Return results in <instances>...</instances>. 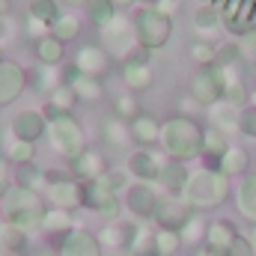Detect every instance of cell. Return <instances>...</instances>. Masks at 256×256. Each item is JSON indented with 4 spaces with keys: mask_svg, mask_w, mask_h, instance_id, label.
<instances>
[{
    "mask_svg": "<svg viewBox=\"0 0 256 256\" xmlns=\"http://www.w3.org/2000/svg\"><path fill=\"white\" fill-rule=\"evenodd\" d=\"M33 57L39 66H63L66 63V42L57 39L54 33L42 36L33 42Z\"/></svg>",
    "mask_w": 256,
    "mask_h": 256,
    "instance_id": "cell-22",
    "label": "cell"
},
{
    "mask_svg": "<svg viewBox=\"0 0 256 256\" xmlns=\"http://www.w3.org/2000/svg\"><path fill=\"white\" fill-rule=\"evenodd\" d=\"M66 80L72 84V90H74L78 102H84V104H96V102H102V98H104V80L90 78V74H80L72 63L66 66Z\"/></svg>",
    "mask_w": 256,
    "mask_h": 256,
    "instance_id": "cell-17",
    "label": "cell"
},
{
    "mask_svg": "<svg viewBox=\"0 0 256 256\" xmlns=\"http://www.w3.org/2000/svg\"><path fill=\"white\" fill-rule=\"evenodd\" d=\"M12 185H15V170H12L9 158H6V155H0V200L12 191Z\"/></svg>",
    "mask_w": 256,
    "mask_h": 256,
    "instance_id": "cell-45",
    "label": "cell"
},
{
    "mask_svg": "<svg viewBox=\"0 0 256 256\" xmlns=\"http://www.w3.org/2000/svg\"><path fill=\"white\" fill-rule=\"evenodd\" d=\"M236 226L230 224V220H212L208 226H206V248L208 250H214V254H224L230 250V244L236 242Z\"/></svg>",
    "mask_w": 256,
    "mask_h": 256,
    "instance_id": "cell-24",
    "label": "cell"
},
{
    "mask_svg": "<svg viewBox=\"0 0 256 256\" xmlns=\"http://www.w3.org/2000/svg\"><path fill=\"white\" fill-rule=\"evenodd\" d=\"M179 236H182V244H185V242H188V244H196V242H200V236H206V226H202V220L191 218V224H188Z\"/></svg>",
    "mask_w": 256,
    "mask_h": 256,
    "instance_id": "cell-48",
    "label": "cell"
},
{
    "mask_svg": "<svg viewBox=\"0 0 256 256\" xmlns=\"http://www.w3.org/2000/svg\"><path fill=\"white\" fill-rule=\"evenodd\" d=\"M30 84H33L36 92L51 96L60 84H68L66 80V63L63 66H36V72H30Z\"/></svg>",
    "mask_w": 256,
    "mask_h": 256,
    "instance_id": "cell-25",
    "label": "cell"
},
{
    "mask_svg": "<svg viewBox=\"0 0 256 256\" xmlns=\"http://www.w3.org/2000/svg\"><path fill=\"white\" fill-rule=\"evenodd\" d=\"M78 104V96L72 90V84H60L51 96H48V104H45V120H54V116H63V114H72Z\"/></svg>",
    "mask_w": 256,
    "mask_h": 256,
    "instance_id": "cell-27",
    "label": "cell"
},
{
    "mask_svg": "<svg viewBox=\"0 0 256 256\" xmlns=\"http://www.w3.org/2000/svg\"><path fill=\"white\" fill-rule=\"evenodd\" d=\"M161 146L170 158L188 164L202 155V128L196 126V120L176 114V116L161 122Z\"/></svg>",
    "mask_w": 256,
    "mask_h": 256,
    "instance_id": "cell-1",
    "label": "cell"
},
{
    "mask_svg": "<svg viewBox=\"0 0 256 256\" xmlns=\"http://www.w3.org/2000/svg\"><path fill=\"white\" fill-rule=\"evenodd\" d=\"M60 0H27V15H33V18H39V21H45L48 27L60 18Z\"/></svg>",
    "mask_w": 256,
    "mask_h": 256,
    "instance_id": "cell-39",
    "label": "cell"
},
{
    "mask_svg": "<svg viewBox=\"0 0 256 256\" xmlns=\"http://www.w3.org/2000/svg\"><path fill=\"white\" fill-rule=\"evenodd\" d=\"M230 194V176H224L220 170H196L188 176L185 188H182V200L194 206V208H214L226 200Z\"/></svg>",
    "mask_w": 256,
    "mask_h": 256,
    "instance_id": "cell-3",
    "label": "cell"
},
{
    "mask_svg": "<svg viewBox=\"0 0 256 256\" xmlns=\"http://www.w3.org/2000/svg\"><path fill=\"white\" fill-rule=\"evenodd\" d=\"M12 12V3L9 0H0V15H9Z\"/></svg>",
    "mask_w": 256,
    "mask_h": 256,
    "instance_id": "cell-53",
    "label": "cell"
},
{
    "mask_svg": "<svg viewBox=\"0 0 256 256\" xmlns=\"http://www.w3.org/2000/svg\"><path fill=\"white\" fill-rule=\"evenodd\" d=\"M224 102H230V104H236V108H242V104L248 102V92H244V84H242V80H230V84L224 86Z\"/></svg>",
    "mask_w": 256,
    "mask_h": 256,
    "instance_id": "cell-43",
    "label": "cell"
},
{
    "mask_svg": "<svg viewBox=\"0 0 256 256\" xmlns=\"http://www.w3.org/2000/svg\"><path fill=\"white\" fill-rule=\"evenodd\" d=\"M224 86H226V74L224 68L214 63V66H206L194 74L191 80V98L202 108H212L224 98Z\"/></svg>",
    "mask_w": 256,
    "mask_h": 256,
    "instance_id": "cell-9",
    "label": "cell"
},
{
    "mask_svg": "<svg viewBox=\"0 0 256 256\" xmlns=\"http://www.w3.org/2000/svg\"><path fill=\"white\" fill-rule=\"evenodd\" d=\"M143 110H140V98H137V92H120L116 98H114V116L116 120H122V122H131L134 116H140Z\"/></svg>",
    "mask_w": 256,
    "mask_h": 256,
    "instance_id": "cell-35",
    "label": "cell"
},
{
    "mask_svg": "<svg viewBox=\"0 0 256 256\" xmlns=\"http://www.w3.org/2000/svg\"><path fill=\"white\" fill-rule=\"evenodd\" d=\"M212 126L220 128V131H230V128H238V108L230 104V102H218L212 104Z\"/></svg>",
    "mask_w": 256,
    "mask_h": 256,
    "instance_id": "cell-36",
    "label": "cell"
},
{
    "mask_svg": "<svg viewBox=\"0 0 256 256\" xmlns=\"http://www.w3.org/2000/svg\"><path fill=\"white\" fill-rule=\"evenodd\" d=\"M80 185H84V202H80V208L98 214L104 206H110L114 200H120V191L128 188V173L120 170V167H110L104 176L86 179V182H80Z\"/></svg>",
    "mask_w": 256,
    "mask_h": 256,
    "instance_id": "cell-8",
    "label": "cell"
},
{
    "mask_svg": "<svg viewBox=\"0 0 256 256\" xmlns=\"http://www.w3.org/2000/svg\"><path fill=\"white\" fill-rule=\"evenodd\" d=\"M188 164L185 161H176V158H170V161H164L161 164V173H158V182L167 188L170 194H182L185 188V182H188Z\"/></svg>",
    "mask_w": 256,
    "mask_h": 256,
    "instance_id": "cell-28",
    "label": "cell"
},
{
    "mask_svg": "<svg viewBox=\"0 0 256 256\" xmlns=\"http://www.w3.org/2000/svg\"><path fill=\"white\" fill-rule=\"evenodd\" d=\"M238 131L248 134V137H256V108H242L238 110Z\"/></svg>",
    "mask_w": 256,
    "mask_h": 256,
    "instance_id": "cell-46",
    "label": "cell"
},
{
    "mask_svg": "<svg viewBox=\"0 0 256 256\" xmlns=\"http://www.w3.org/2000/svg\"><path fill=\"white\" fill-rule=\"evenodd\" d=\"M155 242H158V254L161 256H176L182 248V236L173 230H155Z\"/></svg>",
    "mask_w": 256,
    "mask_h": 256,
    "instance_id": "cell-42",
    "label": "cell"
},
{
    "mask_svg": "<svg viewBox=\"0 0 256 256\" xmlns=\"http://www.w3.org/2000/svg\"><path fill=\"white\" fill-rule=\"evenodd\" d=\"M188 54H191V60L196 66H214V60H218V48L212 45V42H206V39H196V42H191V48H188Z\"/></svg>",
    "mask_w": 256,
    "mask_h": 256,
    "instance_id": "cell-41",
    "label": "cell"
},
{
    "mask_svg": "<svg viewBox=\"0 0 256 256\" xmlns=\"http://www.w3.org/2000/svg\"><path fill=\"white\" fill-rule=\"evenodd\" d=\"M80 27H84V24H80V18H78L74 12H60V18L51 24V33L68 45V42H74V39L80 36Z\"/></svg>",
    "mask_w": 256,
    "mask_h": 256,
    "instance_id": "cell-34",
    "label": "cell"
},
{
    "mask_svg": "<svg viewBox=\"0 0 256 256\" xmlns=\"http://www.w3.org/2000/svg\"><path fill=\"white\" fill-rule=\"evenodd\" d=\"M128 254L131 256H161L158 254V242H155V230H149L143 224H134V236H131Z\"/></svg>",
    "mask_w": 256,
    "mask_h": 256,
    "instance_id": "cell-29",
    "label": "cell"
},
{
    "mask_svg": "<svg viewBox=\"0 0 256 256\" xmlns=\"http://www.w3.org/2000/svg\"><path fill=\"white\" fill-rule=\"evenodd\" d=\"M102 242L96 232L84 230V226H74L72 232H66L63 244L57 248V256H102Z\"/></svg>",
    "mask_w": 256,
    "mask_h": 256,
    "instance_id": "cell-16",
    "label": "cell"
},
{
    "mask_svg": "<svg viewBox=\"0 0 256 256\" xmlns=\"http://www.w3.org/2000/svg\"><path fill=\"white\" fill-rule=\"evenodd\" d=\"M248 164H250L248 152H244V149H238V146H230V149L220 155L218 170H220L224 176H242V173L248 170Z\"/></svg>",
    "mask_w": 256,
    "mask_h": 256,
    "instance_id": "cell-32",
    "label": "cell"
},
{
    "mask_svg": "<svg viewBox=\"0 0 256 256\" xmlns=\"http://www.w3.org/2000/svg\"><path fill=\"white\" fill-rule=\"evenodd\" d=\"M200 256H224V254H214V250H208V248H202V250H200Z\"/></svg>",
    "mask_w": 256,
    "mask_h": 256,
    "instance_id": "cell-55",
    "label": "cell"
},
{
    "mask_svg": "<svg viewBox=\"0 0 256 256\" xmlns=\"http://www.w3.org/2000/svg\"><path fill=\"white\" fill-rule=\"evenodd\" d=\"M220 24H224V15L218 12V6H202V9L194 12V27H196V33H202V36L214 33Z\"/></svg>",
    "mask_w": 256,
    "mask_h": 256,
    "instance_id": "cell-38",
    "label": "cell"
},
{
    "mask_svg": "<svg viewBox=\"0 0 256 256\" xmlns=\"http://www.w3.org/2000/svg\"><path fill=\"white\" fill-rule=\"evenodd\" d=\"M120 74H122V84L131 92H146L152 84H155V72L149 60H128L120 66Z\"/></svg>",
    "mask_w": 256,
    "mask_h": 256,
    "instance_id": "cell-19",
    "label": "cell"
},
{
    "mask_svg": "<svg viewBox=\"0 0 256 256\" xmlns=\"http://www.w3.org/2000/svg\"><path fill=\"white\" fill-rule=\"evenodd\" d=\"M86 18H90V24L92 27H108L116 15H120V9H116V3L114 0H86Z\"/></svg>",
    "mask_w": 256,
    "mask_h": 256,
    "instance_id": "cell-31",
    "label": "cell"
},
{
    "mask_svg": "<svg viewBox=\"0 0 256 256\" xmlns=\"http://www.w3.org/2000/svg\"><path fill=\"white\" fill-rule=\"evenodd\" d=\"M242 60V48H238V42H230V45H224V48H218V60L214 63L224 66V68H230V66H236Z\"/></svg>",
    "mask_w": 256,
    "mask_h": 256,
    "instance_id": "cell-44",
    "label": "cell"
},
{
    "mask_svg": "<svg viewBox=\"0 0 256 256\" xmlns=\"http://www.w3.org/2000/svg\"><path fill=\"white\" fill-rule=\"evenodd\" d=\"M126 208L137 220H152L161 202V194L155 191V182H134L126 188Z\"/></svg>",
    "mask_w": 256,
    "mask_h": 256,
    "instance_id": "cell-11",
    "label": "cell"
},
{
    "mask_svg": "<svg viewBox=\"0 0 256 256\" xmlns=\"http://www.w3.org/2000/svg\"><path fill=\"white\" fill-rule=\"evenodd\" d=\"M102 248H114V250H128L131 236H134V224H122V220H108L98 232Z\"/></svg>",
    "mask_w": 256,
    "mask_h": 256,
    "instance_id": "cell-23",
    "label": "cell"
},
{
    "mask_svg": "<svg viewBox=\"0 0 256 256\" xmlns=\"http://www.w3.org/2000/svg\"><path fill=\"white\" fill-rule=\"evenodd\" d=\"M48 206H45V196L39 191H30V188H18L12 185V191L0 200V214L6 224L24 230V232H36L42 230V218H45Z\"/></svg>",
    "mask_w": 256,
    "mask_h": 256,
    "instance_id": "cell-2",
    "label": "cell"
},
{
    "mask_svg": "<svg viewBox=\"0 0 256 256\" xmlns=\"http://www.w3.org/2000/svg\"><path fill=\"white\" fill-rule=\"evenodd\" d=\"M131 21H134L137 45L146 48L149 54L152 51H161L170 42V36H173V18L161 6H140Z\"/></svg>",
    "mask_w": 256,
    "mask_h": 256,
    "instance_id": "cell-4",
    "label": "cell"
},
{
    "mask_svg": "<svg viewBox=\"0 0 256 256\" xmlns=\"http://www.w3.org/2000/svg\"><path fill=\"white\" fill-rule=\"evenodd\" d=\"M250 102H254V108H256V92H254V96H250Z\"/></svg>",
    "mask_w": 256,
    "mask_h": 256,
    "instance_id": "cell-56",
    "label": "cell"
},
{
    "mask_svg": "<svg viewBox=\"0 0 256 256\" xmlns=\"http://www.w3.org/2000/svg\"><path fill=\"white\" fill-rule=\"evenodd\" d=\"M66 6H68V9H74V6H86V0H63Z\"/></svg>",
    "mask_w": 256,
    "mask_h": 256,
    "instance_id": "cell-54",
    "label": "cell"
},
{
    "mask_svg": "<svg viewBox=\"0 0 256 256\" xmlns=\"http://www.w3.org/2000/svg\"><path fill=\"white\" fill-rule=\"evenodd\" d=\"M15 185L18 188H30V191H45V167H39L36 161L30 164H18L15 167Z\"/></svg>",
    "mask_w": 256,
    "mask_h": 256,
    "instance_id": "cell-30",
    "label": "cell"
},
{
    "mask_svg": "<svg viewBox=\"0 0 256 256\" xmlns=\"http://www.w3.org/2000/svg\"><path fill=\"white\" fill-rule=\"evenodd\" d=\"M30 86V72L15 60H0V108L15 104Z\"/></svg>",
    "mask_w": 256,
    "mask_h": 256,
    "instance_id": "cell-12",
    "label": "cell"
},
{
    "mask_svg": "<svg viewBox=\"0 0 256 256\" xmlns=\"http://www.w3.org/2000/svg\"><path fill=\"white\" fill-rule=\"evenodd\" d=\"M3 155L9 158V164H12V167H18V164H30V161H36V143H27V140L12 137Z\"/></svg>",
    "mask_w": 256,
    "mask_h": 256,
    "instance_id": "cell-37",
    "label": "cell"
},
{
    "mask_svg": "<svg viewBox=\"0 0 256 256\" xmlns=\"http://www.w3.org/2000/svg\"><path fill=\"white\" fill-rule=\"evenodd\" d=\"M98 45L116 60V63L122 66L128 63V60H134L137 57V51H140V45H137V36H134V21L131 18H126L122 12L108 24V27H102L98 30Z\"/></svg>",
    "mask_w": 256,
    "mask_h": 256,
    "instance_id": "cell-7",
    "label": "cell"
},
{
    "mask_svg": "<svg viewBox=\"0 0 256 256\" xmlns=\"http://www.w3.org/2000/svg\"><path fill=\"white\" fill-rule=\"evenodd\" d=\"M72 230H74L72 212L51 208V206H48V212H45V218H42V232H45V236H51V250H54V254H57V248L63 244L66 232H72Z\"/></svg>",
    "mask_w": 256,
    "mask_h": 256,
    "instance_id": "cell-20",
    "label": "cell"
},
{
    "mask_svg": "<svg viewBox=\"0 0 256 256\" xmlns=\"http://www.w3.org/2000/svg\"><path fill=\"white\" fill-rule=\"evenodd\" d=\"M102 134L110 146H120V149H128L134 140H131V131H128V122L116 120V116H108L104 126H102Z\"/></svg>",
    "mask_w": 256,
    "mask_h": 256,
    "instance_id": "cell-33",
    "label": "cell"
},
{
    "mask_svg": "<svg viewBox=\"0 0 256 256\" xmlns=\"http://www.w3.org/2000/svg\"><path fill=\"white\" fill-rule=\"evenodd\" d=\"M24 33H27V39H42V36H48L51 33V27L45 24V21H39V18H33V15H27L24 18Z\"/></svg>",
    "mask_w": 256,
    "mask_h": 256,
    "instance_id": "cell-47",
    "label": "cell"
},
{
    "mask_svg": "<svg viewBox=\"0 0 256 256\" xmlns=\"http://www.w3.org/2000/svg\"><path fill=\"white\" fill-rule=\"evenodd\" d=\"M68 170H72V176L80 179V182H86V179H98V176H104V173L110 170V158H108V152L86 146L74 161H68Z\"/></svg>",
    "mask_w": 256,
    "mask_h": 256,
    "instance_id": "cell-14",
    "label": "cell"
},
{
    "mask_svg": "<svg viewBox=\"0 0 256 256\" xmlns=\"http://www.w3.org/2000/svg\"><path fill=\"white\" fill-rule=\"evenodd\" d=\"M194 206H188L179 194L176 196H161V202H158V212H155V224H158V230H173V232H182L188 224H191L194 218Z\"/></svg>",
    "mask_w": 256,
    "mask_h": 256,
    "instance_id": "cell-13",
    "label": "cell"
},
{
    "mask_svg": "<svg viewBox=\"0 0 256 256\" xmlns=\"http://www.w3.org/2000/svg\"><path fill=\"white\" fill-rule=\"evenodd\" d=\"M0 256H15V254H0Z\"/></svg>",
    "mask_w": 256,
    "mask_h": 256,
    "instance_id": "cell-58",
    "label": "cell"
},
{
    "mask_svg": "<svg viewBox=\"0 0 256 256\" xmlns=\"http://www.w3.org/2000/svg\"><path fill=\"white\" fill-rule=\"evenodd\" d=\"M9 131H12V137H18V140L39 143V140L48 134V120H45L42 110H30V108H27V110H21V114L12 116Z\"/></svg>",
    "mask_w": 256,
    "mask_h": 256,
    "instance_id": "cell-15",
    "label": "cell"
},
{
    "mask_svg": "<svg viewBox=\"0 0 256 256\" xmlns=\"http://www.w3.org/2000/svg\"><path fill=\"white\" fill-rule=\"evenodd\" d=\"M250 242H254V248H256V230H254V238H250Z\"/></svg>",
    "mask_w": 256,
    "mask_h": 256,
    "instance_id": "cell-57",
    "label": "cell"
},
{
    "mask_svg": "<svg viewBox=\"0 0 256 256\" xmlns=\"http://www.w3.org/2000/svg\"><path fill=\"white\" fill-rule=\"evenodd\" d=\"M238 212L244 218L256 220V176H248L238 185Z\"/></svg>",
    "mask_w": 256,
    "mask_h": 256,
    "instance_id": "cell-40",
    "label": "cell"
},
{
    "mask_svg": "<svg viewBox=\"0 0 256 256\" xmlns=\"http://www.w3.org/2000/svg\"><path fill=\"white\" fill-rule=\"evenodd\" d=\"M45 202L51 206V208H63V212H74V208H80V202H84V185H80V179H74L72 176V170L66 167V170H51V167H45Z\"/></svg>",
    "mask_w": 256,
    "mask_h": 256,
    "instance_id": "cell-6",
    "label": "cell"
},
{
    "mask_svg": "<svg viewBox=\"0 0 256 256\" xmlns=\"http://www.w3.org/2000/svg\"><path fill=\"white\" fill-rule=\"evenodd\" d=\"M226 256H256V248H254V242H248V238L236 236V242L230 244Z\"/></svg>",
    "mask_w": 256,
    "mask_h": 256,
    "instance_id": "cell-50",
    "label": "cell"
},
{
    "mask_svg": "<svg viewBox=\"0 0 256 256\" xmlns=\"http://www.w3.org/2000/svg\"><path fill=\"white\" fill-rule=\"evenodd\" d=\"M126 173H128V176H134L137 182H158L161 164H158V158H155L152 152H146V149H140V146H137L134 152H128Z\"/></svg>",
    "mask_w": 256,
    "mask_h": 256,
    "instance_id": "cell-18",
    "label": "cell"
},
{
    "mask_svg": "<svg viewBox=\"0 0 256 256\" xmlns=\"http://www.w3.org/2000/svg\"><path fill=\"white\" fill-rule=\"evenodd\" d=\"M238 48H242V57H244V60H256V30H248V33L242 36Z\"/></svg>",
    "mask_w": 256,
    "mask_h": 256,
    "instance_id": "cell-51",
    "label": "cell"
},
{
    "mask_svg": "<svg viewBox=\"0 0 256 256\" xmlns=\"http://www.w3.org/2000/svg\"><path fill=\"white\" fill-rule=\"evenodd\" d=\"M18 30H21V24L15 21V15H12V12H9V15H0V42L12 39Z\"/></svg>",
    "mask_w": 256,
    "mask_h": 256,
    "instance_id": "cell-49",
    "label": "cell"
},
{
    "mask_svg": "<svg viewBox=\"0 0 256 256\" xmlns=\"http://www.w3.org/2000/svg\"><path fill=\"white\" fill-rule=\"evenodd\" d=\"M30 250V232L0 220V254H15V256H24Z\"/></svg>",
    "mask_w": 256,
    "mask_h": 256,
    "instance_id": "cell-26",
    "label": "cell"
},
{
    "mask_svg": "<svg viewBox=\"0 0 256 256\" xmlns=\"http://www.w3.org/2000/svg\"><path fill=\"white\" fill-rule=\"evenodd\" d=\"M114 3H116L120 12H122V9H137V6H140V0H114Z\"/></svg>",
    "mask_w": 256,
    "mask_h": 256,
    "instance_id": "cell-52",
    "label": "cell"
},
{
    "mask_svg": "<svg viewBox=\"0 0 256 256\" xmlns=\"http://www.w3.org/2000/svg\"><path fill=\"white\" fill-rule=\"evenodd\" d=\"M72 66L80 72V74H90V78H98V80H104V78H110V72L116 68V60L102 48V45H80L78 51H74V57H72Z\"/></svg>",
    "mask_w": 256,
    "mask_h": 256,
    "instance_id": "cell-10",
    "label": "cell"
},
{
    "mask_svg": "<svg viewBox=\"0 0 256 256\" xmlns=\"http://www.w3.org/2000/svg\"><path fill=\"white\" fill-rule=\"evenodd\" d=\"M128 131H131L134 146H140V149L161 143V122H158L152 114H140V116H134V120L128 122Z\"/></svg>",
    "mask_w": 256,
    "mask_h": 256,
    "instance_id": "cell-21",
    "label": "cell"
},
{
    "mask_svg": "<svg viewBox=\"0 0 256 256\" xmlns=\"http://www.w3.org/2000/svg\"><path fill=\"white\" fill-rule=\"evenodd\" d=\"M48 143H51V149L66 158V161H74L90 143H86V131L84 126L72 116V114H63V116H54V120H48Z\"/></svg>",
    "mask_w": 256,
    "mask_h": 256,
    "instance_id": "cell-5",
    "label": "cell"
}]
</instances>
